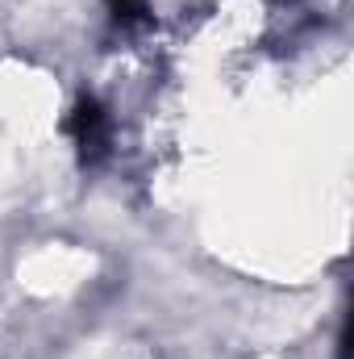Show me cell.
Returning <instances> with one entry per match:
<instances>
[{"label": "cell", "instance_id": "1", "mask_svg": "<svg viewBox=\"0 0 354 359\" xmlns=\"http://www.w3.org/2000/svg\"><path fill=\"white\" fill-rule=\"evenodd\" d=\"M76 121H80V147H84V155H100L104 151V117H100V109L96 104H80V113H76Z\"/></svg>", "mask_w": 354, "mask_h": 359}]
</instances>
